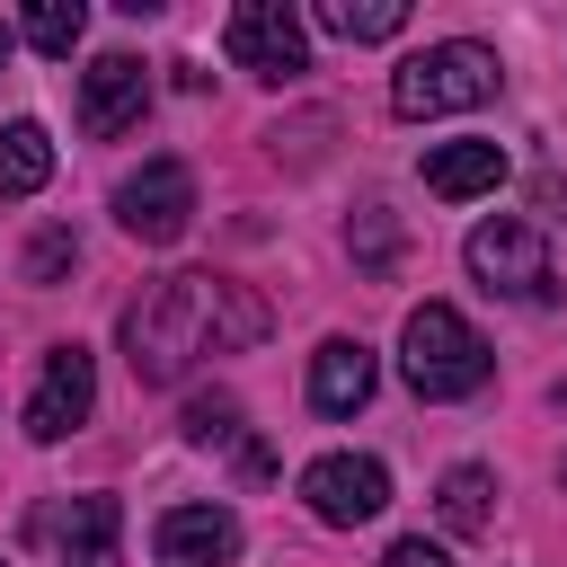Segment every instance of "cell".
<instances>
[{"mask_svg": "<svg viewBox=\"0 0 567 567\" xmlns=\"http://www.w3.org/2000/svg\"><path fill=\"white\" fill-rule=\"evenodd\" d=\"M266 337V301L230 275H168L124 310V363L133 381H186L204 354L257 346Z\"/></svg>", "mask_w": 567, "mask_h": 567, "instance_id": "1", "label": "cell"}, {"mask_svg": "<svg viewBox=\"0 0 567 567\" xmlns=\"http://www.w3.org/2000/svg\"><path fill=\"white\" fill-rule=\"evenodd\" d=\"M461 257H470V275H478V292H496V301H523V310H540V301H558V266H549V239H540L532 221H514V213H496V221H478Z\"/></svg>", "mask_w": 567, "mask_h": 567, "instance_id": "4", "label": "cell"}, {"mask_svg": "<svg viewBox=\"0 0 567 567\" xmlns=\"http://www.w3.org/2000/svg\"><path fill=\"white\" fill-rule=\"evenodd\" d=\"M487 372H496V354H487V337L452 301H416L408 310V328H399V381L416 399H470V390H487Z\"/></svg>", "mask_w": 567, "mask_h": 567, "instance_id": "2", "label": "cell"}, {"mask_svg": "<svg viewBox=\"0 0 567 567\" xmlns=\"http://www.w3.org/2000/svg\"><path fill=\"white\" fill-rule=\"evenodd\" d=\"M35 532L53 540L62 567H124V505L115 496H71V505L35 514Z\"/></svg>", "mask_w": 567, "mask_h": 567, "instance_id": "10", "label": "cell"}, {"mask_svg": "<svg viewBox=\"0 0 567 567\" xmlns=\"http://www.w3.org/2000/svg\"><path fill=\"white\" fill-rule=\"evenodd\" d=\"M434 514H443V532H487L496 523V470L487 461H452L443 470V487H434Z\"/></svg>", "mask_w": 567, "mask_h": 567, "instance_id": "14", "label": "cell"}, {"mask_svg": "<svg viewBox=\"0 0 567 567\" xmlns=\"http://www.w3.org/2000/svg\"><path fill=\"white\" fill-rule=\"evenodd\" d=\"M346 248L363 257V275H390V266H399V213H390V204H363L354 230H346Z\"/></svg>", "mask_w": 567, "mask_h": 567, "instance_id": "19", "label": "cell"}, {"mask_svg": "<svg viewBox=\"0 0 567 567\" xmlns=\"http://www.w3.org/2000/svg\"><path fill=\"white\" fill-rule=\"evenodd\" d=\"M18 35H27L35 53H53V62H62V53L89 35V9H80V0H35V9L18 18Z\"/></svg>", "mask_w": 567, "mask_h": 567, "instance_id": "18", "label": "cell"}, {"mask_svg": "<svg viewBox=\"0 0 567 567\" xmlns=\"http://www.w3.org/2000/svg\"><path fill=\"white\" fill-rule=\"evenodd\" d=\"M221 44H230V62H239L248 80H266V89H284V80L310 71V27H301L284 0H239L230 27H221Z\"/></svg>", "mask_w": 567, "mask_h": 567, "instance_id": "5", "label": "cell"}, {"mask_svg": "<svg viewBox=\"0 0 567 567\" xmlns=\"http://www.w3.org/2000/svg\"><path fill=\"white\" fill-rule=\"evenodd\" d=\"M44 177H53V133L35 115L0 124V195H35Z\"/></svg>", "mask_w": 567, "mask_h": 567, "instance_id": "15", "label": "cell"}, {"mask_svg": "<svg viewBox=\"0 0 567 567\" xmlns=\"http://www.w3.org/2000/svg\"><path fill=\"white\" fill-rule=\"evenodd\" d=\"M0 62H9V27H0Z\"/></svg>", "mask_w": 567, "mask_h": 567, "instance_id": "22", "label": "cell"}, {"mask_svg": "<svg viewBox=\"0 0 567 567\" xmlns=\"http://www.w3.org/2000/svg\"><path fill=\"white\" fill-rule=\"evenodd\" d=\"M496 80H505L496 44H470V35H452V44H425V53H408V62H399V80H390V106H399L408 124H425V115L487 106V97H496Z\"/></svg>", "mask_w": 567, "mask_h": 567, "instance_id": "3", "label": "cell"}, {"mask_svg": "<svg viewBox=\"0 0 567 567\" xmlns=\"http://www.w3.org/2000/svg\"><path fill=\"white\" fill-rule=\"evenodd\" d=\"M319 27L346 35V44H381L408 27V0H319Z\"/></svg>", "mask_w": 567, "mask_h": 567, "instance_id": "16", "label": "cell"}, {"mask_svg": "<svg viewBox=\"0 0 567 567\" xmlns=\"http://www.w3.org/2000/svg\"><path fill=\"white\" fill-rule=\"evenodd\" d=\"M239 514L230 505H168L159 514V532H151V549H159V567H230L239 558Z\"/></svg>", "mask_w": 567, "mask_h": 567, "instance_id": "11", "label": "cell"}, {"mask_svg": "<svg viewBox=\"0 0 567 567\" xmlns=\"http://www.w3.org/2000/svg\"><path fill=\"white\" fill-rule=\"evenodd\" d=\"M505 186V151L496 142H434L425 151V195H443V204H470V195H496Z\"/></svg>", "mask_w": 567, "mask_h": 567, "instance_id": "13", "label": "cell"}, {"mask_svg": "<svg viewBox=\"0 0 567 567\" xmlns=\"http://www.w3.org/2000/svg\"><path fill=\"white\" fill-rule=\"evenodd\" d=\"M301 505H310L319 523L354 532V523H372V514L390 505V470H381L372 452H319V461L301 470Z\"/></svg>", "mask_w": 567, "mask_h": 567, "instance_id": "8", "label": "cell"}, {"mask_svg": "<svg viewBox=\"0 0 567 567\" xmlns=\"http://www.w3.org/2000/svg\"><path fill=\"white\" fill-rule=\"evenodd\" d=\"M115 221H124V239H142V248L186 239V221H195V168H186V159H142V168L115 186Z\"/></svg>", "mask_w": 567, "mask_h": 567, "instance_id": "6", "label": "cell"}, {"mask_svg": "<svg viewBox=\"0 0 567 567\" xmlns=\"http://www.w3.org/2000/svg\"><path fill=\"white\" fill-rule=\"evenodd\" d=\"M381 567H452V549H443V540H425V532H408V540H390V549H381Z\"/></svg>", "mask_w": 567, "mask_h": 567, "instance_id": "21", "label": "cell"}, {"mask_svg": "<svg viewBox=\"0 0 567 567\" xmlns=\"http://www.w3.org/2000/svg\"><path fill=\"white\" fill-rule=\"evenodd\" d=\"M372 390H381V363H372L363 337H328V346L310 354V408H319V416H354Z\"/></svg>", "mask_w": 567, "mask_h": 567, "instance_id": "12", "label": "cell"}, {"mask_svg": "<svg viewBox=\"0 0 567 567\" xmlns=\"http://www.w3.org/2000/svg\"><path fill=\"white\" fill-rule=\"evenodd\" d=\"M186 443H195V452H248L239 399H230V390H195V399H186Z\"/></svg>", "mask_w": 567, "mask_h": 567, "instance_id": "17", "label": "cell"}, {"mask_svg": "<svg viewBox=\"0 0 567 567\" xmlns=\"http://www.w3.org/2000/svg\"><path fill=\"white\" fill-rule=\"evenodd\" d=\"M71 257H80V248H71V230H44V239L27 248V284H53V275H62Z\"/></svg>", "mask_w": 567, "mask_h": 567, "instance_id": "20", "label": "cell"}, {"mask_svg": "<svg viewBox=\"0 0 567 567\" xmlns=\"http://www.w3.org/2000/svg\"><path fill=\"white\" fill-rule=\"evenodd\" d=\"M151 115V71L133 62V53H97L89 71H80V133L89 142H115V133H133Z\"/></svg>", "mask_w": 567, "mask_h": 567, "instance_id": "9", "label": "cell"}, {"mask_svg": "<svg viewBox=\"0 0 567 567\" xmlns=\"http://www.w3.org/2000/svg\"><path fill=\"white\" fill-rule=\"evenodd\" d=\"M89 408H97V354H89V346H53L44 372H35V390H27V443L80 434Z\"/></svg>", "mask_w": 567, "mask_h": 567, "instance_id": "7", "label": "cell"}]
</instances>
